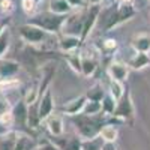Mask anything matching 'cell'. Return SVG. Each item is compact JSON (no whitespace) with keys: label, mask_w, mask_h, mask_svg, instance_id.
<instances>
[{"label":"cell","mask_w":150,"mask_h":150,"mask_svg":"<svg viewBox=\"0 0 150 150\" xmlns=\"http://www.w3.org/2000/svg\"><path fill=\"white\" fill-rule=\"evenodd\" d=\"M87 8V6H86ZM86 8L80 9L78 12L69 14L65 24H63V30L68 35H75V36H81L83 30V24H84V17H86Z\"/></svg>","instance_id":"cell-7"},{"label":"cell","mask_w":150,"mask_h":150,"mask_svg":"<svg viewBox=\"0 0 150 150\" xmlns=\"http://www.w3.org/2000/svg\"><path fill=\"white\" fill-rule=\"evenodd\" d=\"M101 150H117V147L114 143H102Z\"/></svg>","instance_id":"cell-38"},{"label":"cell","mask_w":150,"mask_h":150,"mask_svg":"<svg viewBox=\"0 0 150 150\" xmlns=\"http://www.w3.org/2000/svg\"><path fill=\"white\" fill-rule=\"evenodd\" d=\"M9 45H11V35H9V30L6 29L0 35V59L6 54V51L9 50Z\"/></svg>","instance_id":"cell-31"},{"label":"cell","mask_w":150,"mask_h":150,"mask_svg":"<svg viewBox=\"0 0 150 150\" xmlns=\"http://www.w3.org/2000/svg\"><path fill=\"white\" fill-rule=\"evenodd\" d=\"M48 11L59 14V15H69L72 12V6L69 5L68 0H50Z\"/></svg>","instance_id":"cell-22"},{"label":"cell","mask_w":150,"mask_h":150,"mask_svg":"<svg viewBox=\"0 0 150 150\" xmlns=\"http://www.w3.org/2000/svg\"><path fill=\"white\" fill-rule=\"evenodd\" d=\"M137 15V9L134 3H114L105 9H101L98 23H101V30L110 32L112 29L119 27L120 24L132 20Z\"/></svg>","instance_id":"cell-1"},{"label":"cell","mask_w":150,"mask_h":150,"mask_svg":"<svg viewBox=\"0 0 150 150\" xmlns=\"http://www.w3.org/2000/svg\"><path fill=\"white\" fill-rule=\"evenodd\" d=\"M119 42L114 39V38H105V39L101 41V53L104 54H114L117 51Z\"/></svg>","instance_id":"cell-28"},{"label":"cell","mask_w":150,"mask_h":150,"mask_svg":"<svg viewBox=\"0 0 150 150\" xmlns=\"http://www.w3.org/2000/svg\"><path fill=\"white\" fill-rule=\"evenodd\" d=\"M125 90H126V87H125V83L110 78V87H108V93H110L112 98H114L116 101H119V99L123 96Z\"/></svg>","instance_id":"cell-27"},{"label":"cell","mask_w":150,"mask_h":150,"mask_svg":"<svg viewBox=\"0 0 150 150\" xmlns=\"http://www.w3.org/2000/svg\"><path fill=\"white\" fill-rule=\"evenodd\" d=\"M131 47L135 53H150V35L138 33L132 38Z\"/></svg>","instance_id":"cell-16"},{"label":"cell","mask_w":150,"mask_h":150,"mask_svg":"<svg viewBox=\"0 0 150 150\" xmlns=\"http://www.w3.org/2000/svg\"><path fill=\"white\" fill-rule=\"evenodd\" d=\"M12 114H14L15 126H18V131L29 129V105L24 99H20L15 105H12Z\"/></svg>","instance_id":"cell-8"},{"label":"cell","mask_w":150,"mask_h":150,"mask_svg":"<svg viewBox=\"0 0 150 150\" xmlns=\"http://www.w3.org/2000/svg\"><path fill=\"white\" fill-rule=\"evenodd\" d=\"M12 110V104L9 102V99L6 98V95L0 93V116L6 111H11Z\"/></svg>","instance_id":"cell-34"},{"label":"cell","mask_w":150,"mask_h":150,"mask_svg":"<svg viewBox=\"0 0 150 150\" xmlns=\"http://www.w3.org/2000/svg\"><path fill=\"white\" fill-rule=\"evenodd\" d=\"M18 35L23 42L30 44V45H39V44L45 42L47 36H48V33L45 30H42L41 27L35 26V24H30V23L21 24L18 27Z\"/></svg>","instance_id":"cell-5"},{"label":"cell","mask_w":150,"mask_h":150,"mask_svg":"<svg viewBox=\"0 0 150 150\" xmlns=\"http://www.w3.org/2000/svg\"><path fill=\"white\" fill-rule=\"evenodd\" d=\"M101 9H102L101 5H89L86 8L84 24H83V30H81V36H80L83 44L87 41V38L90 36V33L96 27L98 20H99V14H101Z\"/></svg>","instance_id":"cell-6"},{"label":"cell","mask_w":150,"mask_h":150,"mask_svg":"<svg viewBox=\"0 0 150 150\" xmlns=\"http://www.w3.org/2000/svg\"><path fill=\"white\" fill-rule=\"evenodd\" d=\"M35 150H60L53 141H44L41 144H38Z\"/></svg>","instance_id":"cell-36"},{"label":"cell","mask_w":150,"mask_h":150,"mask_svg":"<svg viewBox=\"0 0 150 150\" xmlns=\"http://www.w3.org/2000/svg\"><path fill=\"white\" fill-rule=\"evenodd\" d=\"M0 126H3L5 129H14L15 126V120H14V114H12V110L6 111L0 116Z\"/></svg>","instance_id":"cell-30"},{"label":"cell","mask_w":150,"mask_h":150,"mask_svg":"<svg viewBox=\"0 0 150 150\" xmlns=\"http://www.w3.org/2000/svg\"><path fill=\"white\" fill-rule=\"evenodd\" d=\"M107 75L112 80L125 83L129 75V66L128 63H123V62H111L107 68Z\"/></svg>","instance_id":"cell-11"},{"label":"cell","mask_w":150,"mask_h":150,"mask_svg":"<svg viewBox=\"0 0 150 150\" xmlns=\"http://www.w3.org/2000/svg\"><path fill=\"white\" fill-rule=\"evenodd\" d=\"M69 5L72 6V9H81V8H86L84 6V0H68Z\"/></svg>","instance_id":"cell-37"},{"label":"cell","mask_w":150,"mask_h":150,"mask_svg":"<svg viewBox=\"0 0 150 150\" xmlns=\"http://www.w3.org/2000/svg\"><path fill=\"white\" fill-rule=\"evenodd\" d=\"M0 80H2V71H0Z\"/></svg>","instance_id":"cell-43"},{"label":"cell","mask_w":150,"mask_h":150,"mask_svg":"<svg viewBox=\"0 0 150 150\" xmlns=\"http://www.w3.org/2000/svg\"><path fill=\"white\" fill-rule=\"evenodd\" d=\"M114 2H117V3H132L134 0H114Z\"/></svg>","instance_id":"cell-41"},{"label":"cell","mask_w":150,"mask_h":150,"mask_svg":"<svg viewBox=\"0 0 150 150\" xmlns=\"http://www.w3.org/2000/svg\"><path fill=\"white\" fill-rule=\"evenodd\" d=\"M8 23H9V18L3 20V21H0V35H2L6 29H8Z\"/></svg>","instance_id":"cell-39"},{"label":"cell","mask_w":150,"mask_h":150,"mask_svg":"<svg viewBox=\"0 0 150 150\" xmlns=\"http://www.w3.org/2000/svg\"><path fill=\"white\" fill-rule=\"evenodd\" d=\"M128 66H129V69H134V71H141V69L150 66V56H149V53H135L129 59Z\"/></svg>","instance_id":"cell-20"},{"label":"cell","mask_w":150,"mask_h":150,"mask_svg":"<svg viewBox=\"0 0 150 150\" xmlns=\"http://www.w3.org/2000/svg\"><path fill=\"white\" fill-rule=\"evenodd\" d=\"M20 80L15 78V77H9V78H2L0 80V93H9V92H15L20 89Z\"/></svg>","instance_id":"cell-26"},{"label":"cell","mask_w":150,"mask_h":150,"mask_svg":"<svg viewBox=\"0 0 150 150\" xmlns=\"http://www.w3.org/2000/svg\"><path fill=\"white\" fill-rule=\"evenodd\" d=\"M21 8L27 15H33L36 3H35V0H21Z\"/></svg>","instance_id":"cell-35"},{"label":"cell","mask_w":150,"mask_h":150,"mask_svg":"<svg viewBox=\"0 0 150 150\" xmlns=\"http://www.w3.org/2000/svg\"><path fill=\"white\" fill-rule=\"evenodd\" d=\"M66 18H68V15H59L51 11H47V12H41V14L29 15L26 23H30V24H35V26L41 27L48 35H60V32L63 30V24H65Z\"/></svg>","instance_id":"cell-3"},{"label":"cell","mask_w":150,"mask_h":150,"mask_svg":"<svg viewBox=\"0 0 150 150\" xmlns=\"http://www.w3.org/2000/svg\"><path fill=\"white\" fill-rule=\"evenodd\" d=\"M86 102H87L86 95H81L78 98H74V99H71V101H68L65 105H62L60 111L63 112V114H66V116H71V117L77 116V114H80V112H83Z\"/></svg>","instance_id":"cell-13"},{"label":"cell","mask_w":150,"mask_h":150,"mask_svg":"<svg viewBox=\"0 0 150 150\" xmlns=\"http://www.w3.org/2000/svg\"><path fill=\"white\" fill-rule=\"evenodd\" d=\"M98 69V59L90 54V56H87V54H83L81 53V75L86 78H90L95 75Z\"/></svg>","instance_id":"cell-15"},{"label":"cell","mask_w":150,"mask_h":150,"mask_svg":"<svg viewBox=\"0 0 150 150\" xmlns=\"http://www.w3.org/2000/svg\"><path fill=\"white\" fill-rule=\"evenodd\" d=\"M89 2V5H101L102 0H87Z\"/></svg>","instance_id":"cell-40"},{"label":"cell","mask_w":150,"mask_h":150,"mask_svg":"<svg viewBox=\"0 0 150 150\" xmlns=\"http://www.w3.org/2000/svg\"><path fill=\"white\" fill-rule=\"evenodd\" d=\"M81 45H83L81 38L75 36V35L63 33V35H60L59 39H57V47H59L60 51H63V53H71V51H75V50H80Z\"/></svg>","instance_id":"cell-10"},{"label":"cell","mask_w":150,"mask_h":150,"mask_svg":"<svg viewBox=\"0 0 150 150\" xmlns=\"http://www.w3.org/2000/svg\"><path fill=\"white\" fill-rule=\"evenodd\" d=\"M41 2H42V0H35V3H36V5H38V3H41Z\"/></svg>","instance_id":"cell-42"},{"label":"cell","mask_w":150,"mask_h":150,"mask_svg":"<svg viewBox=\"0 0 150 150\" xmlns=\"http://www.w3.org/2000/svg\"><path fill=\"white\" fill-rule=\"evenodd\" d=\"M0 71H2V78L15 77L20 72V63L11 59H0Z\"/></svg>","instance_id":"cell-19"},{"label":"cell","mask_w":150,"mask_h":150,"mask_svg":"<svg viewBox=\"0 0 150 150\" xmlns=\"http://www.w3.org/2000/svg\"><path fill=\"white\" fill-rule=\"evenodd\" d=\"M83 112H86V114H99V112H102V104L96 101H87Z\"/></svg>","instance_id":"cell-32"},{"label":"cell","mask_w":150,"mask_h":150,"mask_svg":"<svg viewBox=\"0 0 150 150\" xmlns=\"http://www.w3.org/2000/svg\"><path fill=\"white\" fill-rule=\"evenodd\" d=\"M60 150H81L83 149V140L78 135L75 137H53L51 140Z\"/></svg>","instance_id":"cell-12"},{"label":"cell","mask_w":150,"mask_h":150,"mask_svg":"<svg viewBox=\"0 0 150 150\" xmlns=\"http://www.w3.org/2000/svg\"><path fill=\"white\" fill-rule=\"evenodd\" d=\"M56 75V66H47L44 69V74H42V80L39 83V96L44 95V92L47 89H50V84H51L53 78Z\"/></svg>","instance_id":"cell-25"},{"label":"cell","mask_w":150,"mask_h":150,"mask_svg":"<svg viewBox=\"0 0 150 150\" xmlns=\"http://www.w3.org/2000/svg\"><path fill=\"white\" fill-rule=\"evenodd\" d=\"M44 123H45L47 131L50 132V135H51V137H60V135H63V132H65V123H63L62 116L51 114V116H48L44 120Z\"/></svg>","instance_id":"cell-14"},{"label":"cell","mask_w":150,"mask_h":150,"mask_svg":"<svg viewBox=\"0 0 150 150\" xmlns=\"http://www.w3.org/2000/svg\"><path fill=\"white\" fill-rule=\"evenodd\" d=\"M107 117L104 112L99 114H86V112H80L77 116H72V125L77 135L83 141L86 140H95L99 137L102 126L107 123Z\"/></svg>","instance_id":"cell-2"},{"label":"cell","mask_w":150,"mask_h":150,"mask_svg":"<svg viewBox=\"0 0 150 150\" xmlns=\"http://www.w3.org/2000/svg\"><path fill=\"white\" fill-rule=\"evenodd\" d=\"M86 98H87V101H96V102H101L104 96L107 95L105 90H104V87L99 84V83H95L93 86H90L89 89L86 90Z\"/></svg>","instance_id":"cell-24"},{"label":"cell","mask_w":150,"mask_h":150,"mask_svg":"<svg viewBox=\"0 0 150 150\" xmlns=\"http://www.w3.org/2000/svg\"><path fill=\"white\" fill-rule=\"evenodd\" d=\"M18 137V129H6L0 134V150H14Z\"/></svg>","instance_id":"cell-18"},{"label":"cell","mask_w":150,"mask_h":150,"mask_svg":"<svg viewBox=\"0 0 150 150\" xmlns=\"http://www.w3.org/2000/svg\"><path fill=\"white\" fill-rule=\"evenodd\" d=\"M65 60L74 72L81 75V48L71 53H65Z\"/></svg>","instance_id":"cell-23"},{"label":"cell","mask_w":150,"mask_h":150,"mask_svg":"<svg viewBox=\"0 0 150 150\" xmlns=\"http://www.w3.org/2000/svg\"><path fill=\"white\" fill-rule=\"evenodd\" d=\"M135 116V108H134V102H132V98H131V92L126 87L123 96L117 101L116 108L112 111L111 117L112 119H117V120H123V122H131Z\"/></svg>","instance_id":"cell-4"},{"label":"cell","mask_w":150,"mask_h":150,"mask_svg":"<svg viewBox=\"0 0 150 150\" xmlns=\"http://www.w3.org/2000/svg\"><path fill=\"white\" fill-rule=\"evenodd\" d=\"M101 104H102V112L105 116H111L112 114V111H114V108H116V104H117V101L114 98H112L110 93H107L105 96H104V99L101 101Z\"/></svg>","instance_id":"cell-29"},{"label":"cell","mask_w":150,"mask_h":150,"mask_svg":"<svg viewBox=\"0 0 150 150\" xmlns=\"http://www.w3.org/2000/svg\"><path fill=\"white\" fill-rule=\"evenodd\" d=\"M38 144L39 143L35 140V137H32L30 134L24 132V131H18V137H17V143H15L14 150H35Z\"/></svg>","instance_id":"cell-17"},{"label":"cell","mask_w":150,"mask_h":150,"mask_svg":"<svg viewBox=\"0 0 150 150\" xmlns=\"http://www.w3.org/2000/svg\"><path fill=\"white\" fill-rule=\"evenodd\" d=\"M53 111H54L53 93H51V89H47L44 95L39 96V101H38V114H39L41 122H44L48 116H51Z\"/></svg>","instance_id":"cell-9"},{"label":"cell","mask_w":150,"mask_h":150,"mask_svg":"<svg viewBox=\"0 0 150 150\" xmlns=\"http://www.w3.org/2000/svg\"><path fill=\"white\" fill-rule=\"evenodd\" d=\"M99 138H101L104 143H116V140L119 138V129L117 126L111 123H105L101 132H99Z\"/></svg>","instance_id":"cell-21"},{"label":"cell","mask_w":150,"mask_h":150,"mask_svg":"<svg viewBox=\"0 0 150 150\" xmlns=\"http://www.w3.org/2000/svg\"><path fill=\"white\" fill-rule=\"evenodd\" d=\"M15 11V5L12 0H0V12L8 18L12 12Z\"/></svg>","instance_id":"cell-33"}]
</instances>
